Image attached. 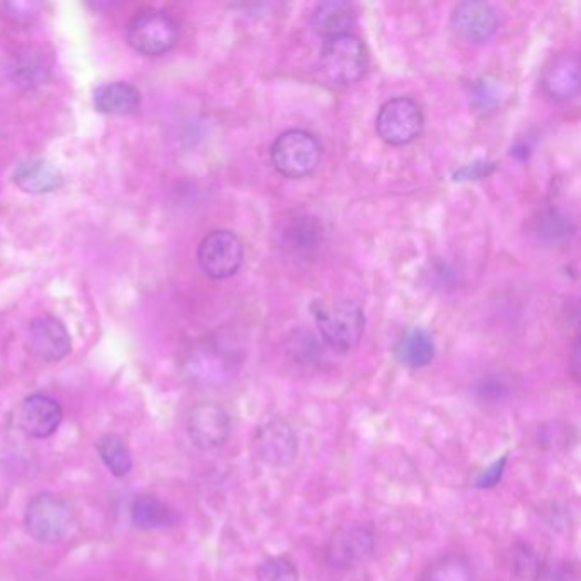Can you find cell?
<instances>
[{
  "mask_svg": "<svg viewBox=\"0 0 581 581\" xmlns=\"http://www.w3.org/2000/svg\"><path fill=\"white\" fill-rule=\"evenodd\" d=\"M312 314L322 340L334 352H352L362 340L365 314L353 300H315Z\"/></svg>",
  "mask_w": 581,
  "mask_h": 581,
  "instance_id": "obj_1",
  "label": "cell"
},
{
  "mask_svg": "<svg viewBox=\"0 0 581 581\" xmlns=\"http://www.w3.org/2000/svg\"><path fill=\"white\" fill-rule=\"evenodd\" d=\"M367 68V49L352 33L328 40L319 59L322 79L334 87L355 84L365 75Z\"/></svg>",
  "mask_w": 581,
  "mask_h": 581,
  "instance_id": "obj_2",
  "label": "cell"
},
{
  "mask_svg": "<svg viewBox=\"0 0 581 581\" xmlns=\"http://www.w3.org/2000/svg\"><path fill=\"white\" fill-rule=\"evenodd\" d=\"M321 145L314 135L304 131H289L274 141L271 163L286 178H305L318 169Z\"/></svg>",
  "mask_w": 581,
  "mask_h": 581,
  "instance_id": "obj_3",
  "label": "cell"
},
{
  "mask_svg": "<svg viewBox=\"0 0 581 581\" xmlns=\"http://www.w3.org/2000/svg\"><path fill=\"white\" fill-rule=\"evenodd\" d=\"M126 37L135 52L145 56H160L175 49L179 28L167 12L145 9L132 19Z\"/></svg>",
  "mask_w": 581,
  "mask_h": 581,
  "instance_id": "obj_4",
  "label": "cell"
},
{
  "mask_svg": "<svg viewBox=\"0 0 581 581\" xmlns=\"http://www.w3.org/2000/svg\"><path fill=\"white\" fill-rule=\"evenodd\" d=\"M28 532L43 544L63 541L72 529L71 508L55 495L43 492L28 504L24 515Z\"/></svg>",
  "mask_w": 581,
  "mask_h": 581,
  "instance_id": "obj_5",
  "label": "cell"
},
{
  "mask_svg": "<svg viewBox=\"0 0 581 581\" xmlns=\"http://www.w3.org/2000/svg\"><path fill=\"white\" fill-rule=\"evenodd\" d=\"M423 113L418 103L409 97L387 101L378 112L377 134L385 144L407 145L422 135Z\"/></svg>",
  "mask_w": 581,
  "mask_h": 581,
  "instance_id": "obj_6",
  "label": "cell"
},
{
  "mask_svg": "<svg viewBox=\"0 0 581 581\" xmlns=\"http://www.w3.org/2000/svg\"><path fill=\"white\" fill-rule=\"evenodd\" d=\"M245 258L241 239L230 230H214L200 242L198 263L207 277L226 280L238 273Z\"/></svg>",
  "mask_w": 581,
  "mask_h": 581,
  "instance_id": "obj_7",
  "label": "cell"
},
{
  "mask_svg": "<svg viewBox=\"0 0 581 581\" xmlns=\"http://www.w3.org/2000/svg\"><path fill=\"white\" fill-rule=\"evenodd\" d=\"M186 432L189 440L200 450L224 447L232 434V422L226 407L217 403L195 404L186 416Z\"/></svg>",
  "mask_w": 581,
  "mask_h": 581,
  "instance_id": "obj_8",
  "label": "cell"
},
{
  "mask_svg": "<svg viewBox=\"0 0 581 581\" xmlns=\"http://www.w3.org/2000/svg\"><path fill=\"white\" fill-rule=\"evenodd\" d=\"M374 532L363 526H346L334 530L326 544V559L336 570L359 567L374 551Z\"/></svg>",
  "mask_w": 581,
  "mask_h": 581,
  "instance_id": "obj_9",
  "label": "cell"
},
{
  "mask_svg": "<svg viewBox=\"0 0 581 581\" xmlns=\"http://www.w3.org/2000/svg\"><path fill=\"white\" fill-rule=\"evenodd\" d=\"M255 452L268 466H289L295 460L299 452L295 429L286 419H271L256 432Z\"/></svg>",
  "mask_w": 581,
  "mask_h": 581,
  "instance_id": "obj_10",
  "label": "cell"
},
{
  "mask_svg": "<svg viewBox=\"0 0 581 581\" xmlns=\"http://www.w3.org/2000/svg\"><path fill=\"white\" fill-rule=\"evenodd\" d=\"M452 27L467 43H486L497 33V11L488 2H460L452 14Z\"/></svg>",
  "mask_w": 581,
  "mask_h": 581,
  "instance_id": "obj_11",
  "label": "cell"
},
{
  "mask_svg": "<svg viewBox=\"0 0 581 581\" xmlns=\"http://www.w3.org/2000/svg\"><path fill=\"white\" fill-rule=\"evenodd\" d=\"M30 349L38 359L59 362L71 353V334L55 315H40L31 322Z\"/></svg>",
  "mask_w": 581,
  "mask_h": 581,
  "instance_id": "obj_12",
  "label": "cell"
},
{
  "mask_svg": "<svg viewBox=\"0 0 581 581\" xmlns=\"http://www.w3.org/2000/svg\"><path fill=\"white\" fill-rule=\"evenodd\" d=\"M62 418L60 404L45 394H33L19 407V425L30 437H52L59 429Z\"/></svg>",
  "mask_w": 581,
  "mask_h": 581,
  "instance_id": "obj_13",
  "label": "cell"
},
{
  "mask_svg": "<svg viewBox=\"0 0 581 581\" xmlns=\"http://www.w3.org/2000/svg\"><path fill=\"white\" fill-rule=\"evenodd\" d=\"M186 374L198 384H219L229 377L232 360L215 344H201L186 360Z\"/></svg>",
  "mask_w": 581,
  "mask_h": 581,
  "instance_id": "obj_14",
  "label": "cell"
},
{
  "mask_svg": "<svg viewBox=\"0 0 581 581\" xmlns=\"http://www.w3.org/2000/svg\"><path fill=\"white\" fill-rule=\"evenodd\" d=\"M355 21L356 12L353 4L340 2V0L315 6L311 15L312 30L326 40L349 34Z\"/></svg>",
  "mask_w": 581,
  "mask_h": 581,
  "instance_id": "obj_15",
  "label": "cell"
},
{
  "mask_svg": "<svg viewBox=\"0 0 581 581\" xmlns=\"http://www.w3.org/2000/svg\"><path fill=\"white\" fill-rule=\"evenodd\" d=\"M93 103L104 115H132L141 106V93L128 82H110L94 91Z\"/></svg>",
  "mask_w": 581,
  "mask_h": 581,
  "instance_id": "obj_16",
  "label": "cell"
},
{
  "mask_svg": "<svg viewBox=\"0 0 581 581\" xmlns=\"http://www.w3.org/2000/svg\"><path fill=\"white\" fill-rule=\"evenodd\" d=\"M544 90L554 101H570L580 91V68L574 55L556 60L544 75Z\"/></svg>",
  "mask_w": 581,
  "mask_h": 581,
  "instance_id": "obj_17",
  "label": "cell"
},
{
  "mask_svg": "<svg viewBox=\"0 0 581 581\" xmlns=\"http://www.w3.org/2000/svg\"><path fill=\"white\" fill-rule=\"evenodd\" d=\"M14 181L23 191L43 195V193L59 189L62 186L63 176L53 164L34 159L19 164L14 173Z\"/></svg>",
  "mask_w": 581,
  "mask_h": 581,
  "instance_id": "obj_18",
  "label": "cell"
},
{
  "mask_svg": "<svg viewBox=\"0 0 581 581\" xmlns=\"http://www.w3.org/2000/svg\"><path fill=\"white\" fill-rule=\"evenodd\" d=\"M394 352H396L397 362L404 367H425L435 356L434 338L422 328H412L400 338Z\"/></svg>",
  "mask_w": 581,
  "mask_h": 581,
  "instance_id": "obj_19",
  "label": "cell"
},
{
  "mask_svg": "<svg viewBox=\"0 0 581 581\" xmlns=\"http://www.w3.org/2000/svg\"><path fill=\"white\" fill-rule=\"evenodd\" d=\"M419 581H478L476 570L466 556L450 552L434 559L423 570Z\"/></svg>",
  "mask_w": 581,
  "mask_h": 581,
  "instance_id": "obj_20",
  "label": "cell"
},
{
  "mask_svg": "<svg viewBox=\"0 0 581 581\" xmlns=\"http://www.w3.org/2000/svg\"><path fill=\"white\" fill-rule=\"evenodd\" d=\"M321 232V226L312 217H295L283 227V246L295 255H311L319 248Z\"/></svg>",
  "mask_w": 581,
  "mask_h": 581,
  "instance_id": "obj_21",
  "label": "cell"
},
{
  "mask_svg": "<svg viewBox=\"0 0 581 581\" xmlns=\"http://www.w3.org/2000/svg\"><path fill=\"white\" fill-rule=\"evenodd\" d=\"M132 519L142 530L164 529L175 523V511L156 497H141L132 507Z\"/></svg>",
  "mask_w": 581,
  "mask_h": 581,
  "instance_id": "obj_22",
  "label": "cell"
},
{
  "mask_svg": "<svg viewBox=\"0 0 581 581\" xmlns=\"http://www.w3.org/2000/svg\"><path fill=\"white\" fill-rule=\"evenodd\" d=\"M97 452L101 459L106 464L107 469L112 470L116 478L128 475L134 466L132 452L120 435L107 434L97 440Z\"/></svg>",
  "mask_w": 581,
  "mask_h": 581,
  "instance_id": "obj_23",
  "label": "cell"
},
{
  "mask_svg": "<svg viewBox=\"0 0 581 581\" xmlns=\"http://www.w3.org/2000/svg\"><path fill=\"white\" fill-rule=\"evenodd\" d=\"M258 581H299V571L289 558H268L260 564Z\"/></svg>",
  "mask_w": 581,
  "mask_h": 581,
  "instance_id": "obj_24",
  "label": "cell"
},
{
  "mask_svg": "<svg viewBox=\"0 0 581 581\" xmlns=\"http://www.w3.org/2000/svg\"><path fill=\"white\" fill-rule=\"evenodd\" d=\"M498 101H500V87L495 84V81L481 79V81L476 82L475 90L470 93V104L478 112H488L491 107L497 106Z\"/></svg>",
  "mask_w": 581,
  "mask_h": 581,
  "instance_id": "obj_25",
  "label": "cell"
},
{
  "mask_svg": "<svg viewBox=\"0 0 581 581\" xmlns=\"http://www.w3.org/2000/svg\"><path fill=\"white\" fill-rule=\"evenodd\" d=\"M14 77L18 79L19 84H40L41 79H45L46 68L41 63V60L34 56H19L18 62L14 63Z\"/></svg>",
  "mask_w": 581,
  "mask_h": 581,
  "instance_id": "obj_26",
  "label": "cell"
},
{
  "mask_svg": "<svg viewBox=\"0 0 581 581\" xmlns=\"http://www.w3.org/2000/svg\"><path fill=\"white\" fill-rule=\"evenodd\" d=\"M539 230H541L539 234L542 238L549 239V241H558V239L567 238V232H570V222H567L558 211H549L542 219V226L539 227Z\"/></svg>",
  "mask_w": 581,
  "mask_h": 581,
  "instance_id": "obj_27",
  "label": "cell"
},
{
  "mask_svg": "<svg viewBox=\"0 0 581 581\" xmlns=\"http://www.w3.org/2000/svg\"><path fill=\"white\" fill-rule=\"evenodd\" d=\"M537 581H580V574L570 563H554L539 568Z\"/></svg>",
  "mask_w": 581,
  "mask_h": 581,
  "instance_id": "obj_28",
  "label": "cell"
},
{
  "mask_svg": "<svg viewBox=\"0 0 581 581\" xmlns=\"http://www.w3.org/2000/svg\"><path fill=\"white\" fill-rule=\"evenodd\" d=\"M38 4H28V2H15V4H8V9H12V11L15 12V14L19 15H28L33 14L34 11H37Z\"/></svg>",
  "mask_w": 581,
  "mask_h": 581,
  "instance_id": "obj_29",
  "label": "cell"
}]
</instances>
